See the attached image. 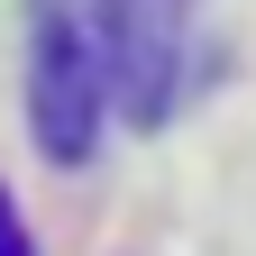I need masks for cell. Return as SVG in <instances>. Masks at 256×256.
Instances as JSON below:
<instances>
[{"label": "cell", "instance_id": "obj_1", "mask_svg": "<svg viewBox=\"0 0 256 256\" xmlns=\"http://www.w3.org/2000/svg\"><path fill=\"white\" fill-rule=\"evenodd\" d=\"M183 82V0H37L28 119L55 165H82L101 119H165Z\"/></svg>", "mask_w": 256, "mask_h": 256}, {"label": "cell", "instance_id": "obj_2", "mask_svg": "<svg viewBox=\"0 0 256 256\" xmlns=\"http://www.w3.org/2000/svg\"><path fill=\"white\" fill-rule=\"evenodd\" d=\"M0 256H28V229H18V210H10V192H0Z\"/></svg>", "mask_w": 256, "mask_h": 256}]
</instances>
